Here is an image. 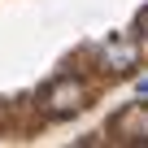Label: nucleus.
Segmentation results:
<instances>
[{"label": "nucleus", "mask_w": 148, "mask_h": 148, "mask_svg": "<svg viewBox=\"0 0 148 148\" xmlns=\"http://www.w3.org/2000/svg\"><path fill=\"white\" fill-rule=\"evenodd\" d=\"M139 96H148V79H139Z\"/></svg>", "instance_id": "nucleus-5"}, {"label": "nucleus", "mask_w": 148, "mask_h": 148, "mask_svg": "<svg viewBox=\"0 0 148 148\" xmlns=\"http://www.w3.org/2000/svg\"><path fill=\"white\" fill-rule=\"evenodd\" d=\"M87 96L92 92L79 74H61L39 92V109H44V118H74V113L87 109Z\"/></svg>", "instance_id": "nucleus-1"}, {"label": "nucleus", "mask_w": 148, "mask_h": 148, "mask_svg": "<svg viewBox=\"0 0 148 148\" xmlns=\"http://www.w3.org/2000/svg\"><path fill=\"white\" fill-rule=\"evenodd\" d=\"M139 31H144V35H148V9H144V13H139Z\"/></svg>", "instance_id": "nucleus-4"}, {"label": "nucleus", "mask_w": 148, "mask_h": 148, "mask_svg": "<svg viewBox=\"0 0 148 148\" xmlns=\"http://www.w3.org/2000/svg\"><path fill=\"white\" fill-rule=\"evenodd\" d=\"M113 131L126 135V139H148V100H135L131 109H122L118 122H113Z\"/></svg>", "instance_id": "nucleus-3"}, {"label": "nucleus", "mask_w": 148, "mask_h": 148, "mask_svg": "<svg viewBox=\"0 0 148 148\" xmlns=\"http://www.w3.org/2000/svg\"><path fill=\"white\" fill-rule=\"evenodd\" d=\"M96 61H100L105 74H126V70L139 65V44H135V39H109V44L96 52Z\"/></svg>", "instance_id": "nucleus-2"}]
</instances>
